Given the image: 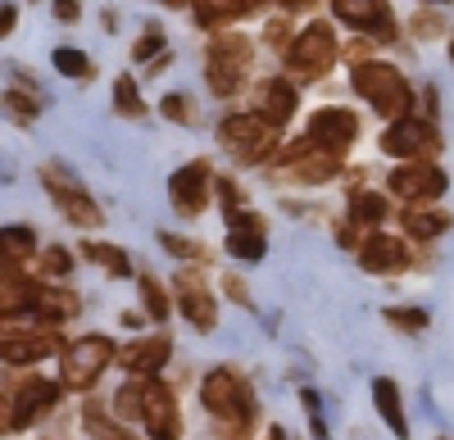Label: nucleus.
Here are the masks:
<instances>
[{"label":"nucleus","mask_w":454,"mask_h":440,"mask_svg":"<svg viewBox=\"0 0 454 440\" xmlns=\"http://www.w3.org/2000/svg\"><path fill=\"white\" fill-rule=\"evenodd\" d=\"M200 399H205V409L223 422L227 436L250 431V422H254V390L241 382V373L214 368V373L200 382Z\"/></svg>","instance_id":"f257e3e1"},{"label":"nucleus","mask_w":454,"mask_h":440,"mask_svg":"<svg viewBox=\"0 0 454 440\" xmlns=\"http://www.w3.org/2000/svg\"><path fill=\"white\" fill-rule=\"evenodd\" d=\"M350 82H355V91L377 109V114H387L391 123L409 119V109H413V87L404 82V73H400V68L364 59V64H355Z\"/></svg>","instance_id":"f03ea898"},{"label":"nucleus","mask_w":454,"mask_h":440,"mask_svg":"<svg viewBox=\"0 0 454 440\" xmlns=\"http://www.w3.org/2000/svg\"><path fill=\"white\" fill-rule=\"evenodd\" d=\"M114 354H119V345H114L109 336H78V341H68L64 354H59V382H64V390L96 386L100 373L114 363Z\"/></svg>","instance_id":"7ed1b4c3"},{"label":"nucleus","mask_w":454,"mask_h":440,"mask_svg":"<svg viewBox=\"0 0 454 440\" xmlns=\"http://www.w3.org/2000/svg\"><path fill=\"white\" fill-rule=\"evenodd\" d=\"M218 141L232 151V159H241V164H263V159L278 151V123H269L259 109H254V114H232V119H223Z\"/></svg>","instance_id":"20e7f679"},{"label":"nucleus","mask_w":454,"mask_h":440,"mask_svg":"<svg viewBox=\"0 0 454 440\" xmlns=\"http://www.w3.org/2000/svg\"><path fill=\"white\" fill-rule=\"evenodd\" d=\"M246 68H250V42L246 36H218L205 55V82L214 96H237L246 82Z\"/></svg>","instance_id":"39448f33"},{"label":"nucleus","mask_w":454,"mask_h":440,"mask_svg":"<svg viewBox=\"0 0 454 440\" xmlns=\"http://www.w3.org/2000/svg\"><path fill=\"white\" fill-rule=\"evenodd\" d=\"M332 64H336V32H332V23H309L286 46V68L295 73V78H305V82H318Z\"/></svg>","instance_id":"423d86ee"},{"label":"nucleus","mask_w":454,"mask_h":440,"mask_svg":"<svg viewBox=\"0 0 454 440\" xmlns=\"http://www.w3.org/2000/svg\"><path fill=\"white\" fill-rule=\"evenodd\" d=\"M382 151L395 155V159H404V164H423V159H432L441 151V136H436L432 123L409 114V119H400V123H391L382 132Z\"/></svg>","instance_id":"0eeeda50"},{"label":"nucleus","mask_w":454,"mask_h":440,"mask_svg":"<svg viewBox=\"0 0 454 440\" xmlns=\"http://www.w3.org/2000/svg\"><path fill=\"white\" fill-rule=\"evenodd\" d=\"M141 422H145L150 440H177V436H182L177 399H173V390H168L160 377L141 382Z\"/></svg>","instance_id":"6e6552de"},{"label":"nucleus","mask_w":454,"mask_h":440,"mask_svg":"<svg viewBox=\"0 0 454 440\" xmlns=\"http://www.w3.org/2000/svg\"><path fill=\"white\" fill-rule=\"evenodd\" d=\"M59 390H64V382L27 377V382L19 386V395H10V399H5V405H10V413H5V431H23V427H32L36 418H46V413L55 409Z\"/></svg>","instance_id":"1a4fd4ad"},{"label":"nucleus","mask_w":454,"mask_h":440,"mask_svg":"<svg viewBox=\"0 0 454 440\" xmlns=\"http://www.w3.org/2000/svg\"><path fill=\"white\" fill-rule=\"evenodd\" d=\"M42 181H46V191H51V200L64 209V218H68V223L73 228H96L100 223V205L78 187V181H68L55 164H46L42 168Z\"/></svg>","instance_id":"9d476101"},{"label":"nucleus","mask_w":454,"mask_h":440,"mask_svg":"<svg viewBox=\"0 0 454 440\" xmlns=\"http://www.w3.org/2000/svg\"><path fill=\"white\" fill-rule=\"evenodd\" d=\"M391 196L409 200V205H423V200H441L445 196V173L436 164H400L391 173Z\"/></svg>","instance_id":"9b49d317"},{"label":"nucleus","mask_w":454,"mask_h":440,"mask_svg":"<svg viewBox=\"0 0 454 440\" xmlns=\"http://www.w3.org/2000/svg\"><path fill=\"white\" fill-rule=\"evenodd\" d=\"M332 14L340 23H350L355 32L382 36V42H391V36H395V19H391L387 0H332Z\"/></svg>","instance_id":"f8f14e48"},{"label":"nucleus","mask_w":454,"mask_h":440,"mask_svg":"<svg viewBox=\"0 0 454 440\" xmlns=\"http://www.w3.org/2000/svg\"><path fill=\"white\" fill-rule=\"evenodd\" d=\"M359 136V119L350 114V109H318V114L309 119V141L318 145V151H327V155H340L346 145Z\"/></svg>","instance_id":"ddd939ff"},{"label":"nucleus","mask_w":454,"mask_h":440,"mask_svg":"<svg viewBox=\"0 0 454 440\" xmlns=\"http://www.w3.org/2000/svg\"><path fill=\"white\" fill-rule=\"evenodd\" d=\"M209 164L205 159H192V164H182L173 177H168V196H173V205L182 209V213H200L205 205H209Z\"/></svg>","instance_id":"4468645a"},{"label":"nucleus","mask_w":454,"mask_h":440,"mask_svg":"<svg viewBox=\"0 0 454 440\" xmlns=\"http://www.w3.org/2000/svg\"><path fill=\"white\" fill-rule=\"evenodd\" d=\"M278 164L291 173V177H300V181H327L336 168H340V155H318L314 151V141H291L286 151H278Z\"/></svg>","instance_id":"2eb2a0df"},{"label":"nucleus","mask_w":454,"mask_h":440,"mask_svg":"<svg viewBox=\"0 0 454 440\" xmlns=\"http://www.w3.org/2000/svg\"><path fill=\"white\" fill-rule=\"evenodd\" d=\"M173 290H177V305H182L186 322H192V327H200V332H214V322H218V309H214V296H209V286H205V282H200L196 273H177Z\"/></svg>","instance_id":"dca6fc26"},{"label":"nucleus","mask_w":454,"mask_h":440,"mask_svg":"<svg viewBox=\"0 0 454 440\" xmlns=\"http://www.w3.org/2000/svg\"><path fill=\"white\" fill-rule=\"evenodd\" d=\"M359 268L364 273H404L409 268V250H404V241L400 236H391V232H372L364 245H359Z\"/></svg>","instance_id":"f3484780"},{"label":"nucleus","mask_w":454,"mask_h":440,"mask_svg":"<svg viewBox=\"0 0 454 440\" xmlns=\"http://www.w3.org/2000/svg\"><path fill=\"white\" fill-rule=\"evenodd\" d=\"M0 354H5L10 368H27V363H42L46 354H64L55 332H5V345H0Z\"/></svg>","instance_id":"a211bd4d"},{"label":"nucleus","mask_w":454,"mask_h":440,"mask_svg":"<svg viewBox=\"0 0 454 440\" xmlns=\"http://www.w3.org/2000/svg\"><path fill=\"white\" fill-rule=\"evenodd\" d=\"M168 354H173V341L168 336H150V341H137V345H128L123 350V368L132 373V377H141V382H150L164 363H168Z\"/></svg>","instance_id":"6ab92c4d"},{"label":"nucleus","mask_w":454,"mask_h":440,"mask_svg":"<svg viewBox=\"0 0 454 440\" xmlns=\"http://www.w3.org/2000/svg\"><path fill=\"white\" fill-rule=\"evenodd\" d=\"M227 250L237 254V259L246 264H259L263 250H269V241H263V218L259 213H232V232H227Z\"/></svg>","instance_id":"aec40b11"},{"label":"nucleus","mask_w":454,"mask_h":440,"mask_svg":"<svg viewBox=\"0 0 454 440\" xmlns=\"http://www.w3.org/2000/svg\"><path fill=\"white\" fill-rule=\"evenodd\" d=\"M27 313H32V318H42V327H55V322H64V318L78 313V296H68V290H55V286H36Z\"/></svg>","instance_id":"412c9836"},{"label":"nucleus","mask_w":454,"mask_h":440,"mask_svg":"<svg viewBox=\"0 0 454 440\" xmlns=\"http://www.w3.org/2000/svg\"><path fill=\"white\" fill-rule=\"evenodd\" d=\"M372 405H377L382 422H387L400 440L409 436V418H404V405H400V386H395L391 377H377V382H372Z\"/></svg>","instance_id":"4be33fe9"},{"label":"nucleus","mask_w":454,"mask_h":440,"mask_svg":"<svg viewBox=\"0 0 454 440\" xmlns=\"http://www.w3.org/2000/svg\"><path fill=\"white\" fill-rule=\"evenodd\" d=\"M259 114L269 123H278V127H286V119L295 114V87L286 78H273L269 87H263V96H259Z\"/></svg>","instance_id":"5701e85b"},{"label":"nucleus","mask_w":454,"mask_h":440,"mask_svg":"<svg viewBox=\"0 0 454 440\" xmlns=\"http://www.w3.org/2000/svg\"><path fill=\"white\" fill-rule=\"evenodd\" d=\"M254 10V0H196V23L200 27H223V23H237Z\"/></svg>","instance_id":"b1692460"},{"label":"nucleus","mask_w":454,"mask_h":440,"mask_svg":"<svg viewBox=\"0 0 454 440\" xmlns=\"http://www.w3.org/2000/svg\"><path fill=\"white\" fill-rule=\"evenodd\" d=\"M387 213H391V205H387V196H377V191H359L350 200V223L355 228H377V223H387Z\"/></svg>","instance_id":"393cba45"},{"label":"nucleus","mask_w":454,"mask_h":440,"mask_svg":"<svg viewBox=\"0 0 454 440\" xmlns=\"http://www.w3.org/2000/svg\"><path fill=\"white\" fill-rule=\"evenodd\" d=\"M404 232L413 241H432L441 232H450V213H427V209H409L404 213Z\"/></svg>","instance_id":"a878e982"},{"label":"nucleus","mask_w":454,"mask_h":440,"mask_svg":"<svg viewBox=\"0 0 454 440\" xmlns=\"http://www.w3.org/2000/svg\"><path fill=\"white\" fill-rule=\"evenodd\" d=\"M82 254H87L91 264L109 268L114 277H132V264H128V254H123L119 245H100V241H82Z\"/></svg>","instance_id":"bb28decb"},{"label":"nucleus","mask_w":454,"mask_h":440,"mask_svg":"<svg viewBox=\"0 0 454 440\" xmlns=\"http://www.w3.org/2000/svg\"><path fill=\"white\" fill-rule=\"evenodd\" d=\"M137 286H141V296H145V313L155 318V322H164V318H168V290H164L155 277H150V273H141Z\"/></svg>","instance_id":"cd10ccee"},{"label":"nucleus","mask_w":454,"mask_h":440,"mask_svg":"<svg viewBox=\"0 0 454 440\" xmlns=\"http://www.w3.org/2000/svg\"><path fill=\"white\" fill-rule=\"evenodd\" d=\"M114 109H119L123 119H141V114H145L141 91H137V82H132V78H119V82H114Z\"/></svg>","instance_id":"c85d7f7f"},{"label":"nucleus","mask_w":454,"mask_h":440,"mask_svg":"<svg viewBox=\"0 0 454 440\" xmlns=\"http://www.w3.org/2000/svg\"><path fill=\"white\" fill-rule=\"evenodd\" d=\"M82 422H87V431L100 436V440H128V431L114 427V418H109L100 405H87V409H82Z\"/></svg>","instance_id":"c756f323"},{"label":"nucleus","mask_w":454,"mask_h":440,"mask_svg":"<svg viewBox=\"0 0 454 440\" xmlns=\"http://www.w3.org/2000/svg\"><path fill=\"white\" fill-rule=\"evenodd\" d=\"M51 59H55V68L64 73V78H78V82H82V78H91V59H87L82 50H73V46H59V50H55Z\"/></svg>","instance_id":"7c9ffc66"},{"label":"nucleus","mask_w":454,"mask_h":440,"mask_svg":"<svg viewBox=\"0 0 454 440\" xmlns=\"http://www.w3.org/2000/svg\"><path fill=\"white\" fill-rule=\"evenodd\" d=\"M160 245H164L168 254H177V259H186V264H205V250H200L196 241H186V236H173V232H160Z\"/></svg>","instance_id":"2f4dec72"},{"label":"nucleus","mask_w":454,"mask_h":440,"mask_svg":"<svg viewBox=\"0 0 454 440\" xmlns=\"http://www.w3.org/2000/svg\"><path fill=\"white\" fill-rule=\"evenodd\" d=\"M36 250V236L27 228H5V259H27V254Z\"/></svg>","instance_id":"473e14b6"},{"label":"nucleus","mask_w":454,"mask_h":440,"mask_svg":"<svg viewBox=\"0 0 454 440\" xmlns=\"http://www.w3.org/2000/svg\"><path fill=\"white\" fill-rule=\"evenodd\" d=\"M114 413H119V418H141V382L137 377L114 395Z\"/></svg>","instance_id":"72a5a7b5"},{"label":"nucleus","mask_w":454,"mask_h":440,"mask_svg":"<svg viewBox=\"0 0 454 440\" xmlns=\"http://www.w3.org/2000/svg\"><path fill=\"white\" fill-rule=\"evenodd\" d=\"M387 322L400 332H427V309H387Z\"/></svg>","instance_id":"f704fd0d"},{"label":"nucleus","mask_w":454,"mask_h":440,"mask_svg":"<svg viewBox=\"0 0 454 440\" xmlns=\"http://www.w3.org/2000/svg\"><path fill=\"white\" fill-rule=\"evenodd\" d=\"M68 268H73V254L64 245H51L42 254V277H68Z\"/></svg>","instance_id":"c9c22d12"},{"label":"nucleus","mask_w":454,"mask_h":440,"mask_svg":"<svg viewBox=\"0 0 454 440\" xmlns=\"http://www.w3.org/2000/svg\"><path fill=\"white\" fill-rule=\"evenodd\" d=\"M164 114L173 119V123H196V114H192V100H186V96H164Z\"/></svg>","instance_id":"e433bc0d"},{"label":"nucleus","mask_w":454,"mask_h":440,"mask_svg":"<svg viewBox=\"0 0 454 440\" xmlns=\"http://www.w3.org/2000/svg\"><path fill=\"white\" fill-rule=\"evenodd\" d=\"M160 50H164V32H160V27H145V36L132 46L137 59H150V55H160Z\"/></svg>","instance_id":"4c0bfd02"},{"label":"nucleus","mask_w":454,"mask_h":440,"mask_svg":"<svg viewBox=\"0 0 454 440\" xmlns=\"http://www.w3.org/2000/svg\"><path fill=\"white\" fill-rule=\"evenodd\" d=\"M5 109L14 114V123H32V119H36V100H23L19 91H10V96H5Z\"/></svg>","instance_id":"58836bf2"},{"label":"nucleus","mask_w":454,"mask_h":440,"mask_svg":"<svg viewBox=\"0 0 454 440\" xmlns=\"http://www.w3.org/2000/svg\"><path fill=\"white\" fill-rule=\"evenodd\" d=\"M223 290H227V296H232L237 305H246V300H250V290L241 286V277H237V273H227V277H223Z\"/></svg>","instance_id":"ea45409f"},{"label":"nucleus","mask_w":454,"mask_h":440,"mask_svg":"<svg viewBox=\"0 0 454 440\" xmlns=\"http://www.w3.org/2000/svg\"><path fill=\"white\" fill-rule=\"evenodd\" d=\"M55 19L73 23V19H78V0H55Z\"/></svg>","instance_id":"a19ab883"},{"label":"nucleus","mask_w":454,"mask_h":440,"mask_svg":"<svg viewBox=\"0 0 454 440\" xmlns=\"http://www.w3.org/2000/svg\"><path fill=\"white\" fill-rule=\"evenodd\" d=\"M269 42H273V46L286 42V23H269Z\"/></svg>","instance_id":"79ce46f5"},{"label":"nucleus","mask_w":454,"mask_h":440,"mask_svg":"<svg viewBox=\"0 0 454 440\" xmlns=\"http://www.w3.org/2000/svg\"><path fill=\"white\" fill-rule=\"evenodd\" d=\"M278 5H282V10H309L314 0H278Z\"/></svg>","instance_id":"37998d69"},{"label":"nucleus","mask_w":454,"mask_h":440,"mask_svg":"<svg viewBox=\"0 0 454 440\" xmlns=\"http://www.w3.org/2000/svg\"><path fill=\"white\" fill-rule=\"evenodd\" d=\"M269 440H286V431H282V427H273V436H269Z\"/></svg>","instance_id":"c03bdc74"},{"label":"nucleus","mask_w":454,"mask_h":440,"mask_svg":"<svg viewBox=\"0 0 454 440\" xmlns=\"http://www.w3.org/2000/svg\"><path fill=\"white\" fill-rule=\"evenodd\" d=\"M164 5H182V0H164Z\"/></svg>","instance_id":"a18cd8bd"},{"label":"nucleus","mask_w":454,"mask_h":440,"mask_svg":"<svg viewBox=\"0 0 454 440\" xmlns=\"http://www.w3.org/2000/svg\"><path fill=\"white\" fill-rule=\"evenodd\" d=\"M450 59H454V46H450Z\"/></svg>","instance_id":"49530a36"}]
</instances>
